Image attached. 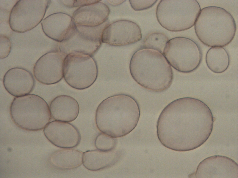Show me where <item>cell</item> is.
<instances>
[{
	"label": "cell",
	"mask_w": 238,
	"mask_h": 178,
	"mask_svg": "<svg viewBox=\"0 0 238 178\" xmlns=\"http://www.w3.org/2000/svg\"><path fill=\"white\" fill-rule=\"evenodd\" d=\"M214 120L211 110L202 101L185 97L176 99L162 110L156 123L158 139L165 147L189 151L208 139Z\"/></svg>",
	"instance_id": "1"
},
{
	"label": "cell",
	"mask_w": 238,
	"mask_h": 178,
	"mask_svg": "<svg viewBox=\"0 0 238 178\" xmlns=\"http://www.w3.org/2000/svg\"><path fill=\"white\" fill-rule=\"evenodd\" d=\"M140 115L136 100L129 95L120 94L109 97L100 103L96 110L95 123L102 132L120 137L135 128Z\"/></svg>",
	"instance_id": "2"
},
{
	"label": "cell",
	"mask_w": 238,
	"mask_h": 178,
	"mask_svg": "<svg viewBox=\"0 0 238 178\" xmlns=\"http://www.w3.org/2000/svg\"><path fill=\"white\" fill-rule=\"evenodd\" d=\"M130 73L140 86L154 92L167 89L173 79L172 69L163 53L152 49L142 48L132 56Z\"/></svg>",
	"instance_id": "3"
},
{
	"label": "cell",
	"mask_w": 238,
	"mask_h": 178,
	"mask_svg": "<svg viewBox=\"0 0 238 178\" xmlns=\"http://www.w3.org/2000/svg\"><path fill=\"white\" fill-rule=\"evenodd\" d=\"M196 34L205 45L223 47L233 40L236 31V22L224 9L211 6L201 9L194 25Z\"/></svg>",
	"instance_id": "4"
},
{
	"label": "cell",
	"mask_w": 238,
	"mask_h": 178,
	"mask_svg": "<svg viewBox=\"0 0 238 178\" xmlns=\"http://www.w3.org/2000/svg\"><path fill=\"white\" fill-rule=\"evenodd\" d=\"M10 113L17 125L30 131L44 128L51 118L47 103L40 96L32 94L15 98L10 106Z\"/></svg>",
	"instance_id": "5"
},
{
	"label": "cell",
	"mask_w": 238,
	"mask_h": 178,
	"mask_svg": "<svg viewBox=\"0 0 238 178\" xmlns=\"http://www.w3.org/2000/svg\"><path fill=\"white\" fill-rule=\"evenodd\" d=\"M201 10L196 0H162L157 5L156 14L163 27L170 31L180 32L194 25Z\"/></svg>",
	"instance_id": "6"
},
{
	"label": "cell",
	"mask_w": 238,
	"mask_h": 178,
	"mask_svg": "<svg viewBox=\"0 0 238 178\" xmlns=\"http://www.w3.org/2000/svg\"><path fill=\"white\" fill-rule=\"evenodd\" d=\"M107 24L104 22L97 26H87L76 24L72 20L70 28L60 42V50L66 55L80 53L92 56L101 45L102 34Z\"/></svg>",
	"instance_id": "7"
},
{
	"label": "cell",
	"mask_w": 238,
	"mask_h": 178,
	"mask_svg": "<svg viewBox=\"0 0 238 178\" xmlns=\"http://www.w3.org/2000/svg\"><path fill=\"white\" fill-rule=\"evenodd\" d=\"M163 54L167 61L178 72L189 73L196 70L202 59L199 46L192 40L182 36L173 38L168 41Z\"/></svg>",
	"instance_id": "8"
},
{
	"label": "cell",
	"mask_w": 238,
	"mask_h": 178,
	"mask_svg": "<svg viewBox=\"0 0 238 178\" xmlns=\"http://www.w3.org/2000/svg\"><path fill=\"white\" fill-rule=\"evenodd\" d=\"M63 77L72 88L83 90L91 86L98 76L96 62L91 56L80 53L66 55L64 61Z\"/></svg>",
	"instance_id": "9"
},
{
	"label": "cell",
	"mask_w": 238,
	"mask_h": 178,
	"mask_svg": "<svg viewBox=\"0 0 238 178\" xmlns=\"http://www.w3.org/2000/svg\"><path fill=\"white\" fill-rule=\"evenodd\" d=\"M20 0L12 9L9 19L14 31L24 32L37 26L44 16L50 1Z\"/></svg>",
	"instance_id": "10"
},
{
	"label": "cell",
	"mask_w": 238,
	"mask_h": 178,
	"mask_svg": "<svg viewBox=\"0 0 238 178\" xmlns=\"http://www.w3.org/2000/svg\"><path fill=\"white\" fill-rule=\"evenodd\" d=\"M142 34L140 26L135 22L120 20L108 24L103 31L102 42L114 46L134 44L141 40Z\"/></svg>",
	"instance_id": "11"
},
{
	"label": "cell",
	"mask_w": 238,
	"mask_h": 178,
	"mask_svg": "<svg viewBox=\"0 0 238 178\" xmlns=\"http://www.w3.org/2000/svg\"><path fill=\"white\" fill-rule=\"evenodd\" d=\"M67 55L58 50L48 53L35 63L34 75L40 83L51 85L60 82L63 77L64 61Z\"/></svg>",
	"instance_id": "12"
},
{
	"label": "cell",
	"mask_w": 238,
	"mask_h": 178,
	"mask_svg": "<svg viewBox=\"0 0 238 178\" xmlns=\"http://www.w3.org/2000/svg\"><path fill=\"white\" fill-rule=\"evenodd\" d=\"M238 166L234 160L226 156L214 155L200 163L190 178H238Z\"/></svg>",
	"instance_id": "13"
},
{
	"label": "cell",
	"mask_w": 238,
	"mask_h": 178,
	"mask_svg": "<svg viewBox=\"0 0 238 178\" xmlns=\"http://www.w3.org/2000/svg\"><path fill=\"white\" fill-rule=\"evenodd\" d=\"M44 134L55 146L61 148H73L79 143L81 136L78 129L68 122L54 120L44 128Z\"/></svg>",
	"instance_id": "14"
},
{
	"label": "cell",
	"mask_w": 238,
	"mask_h": 178,
	"mask_svg": "<svg viewBox=\"0 0 238 178\" xmlns=\"http://www.w3.org/2000/svg\"><path fill=\"white\" fill-rule=\"evenodd\" d=\"M35 82L30 71L20 67L9 70L3 79L5 89L10 94L16 97L29 94L34 89Z\"/></svg>",
	"instance_id": "15"
},
{
	"label": "cell",
	"mask_w": 238,
	"mask_h": 178,
	"mask_svg": "<svg viewBox=\"0 0 238 178\" xmlns=\"http://www.w3.org/2000/svg\"><path fill=\"white\" fill-rule=\"evenodd\" d=\"M100 1L78 8L73 14V22L79 25L91 27L105 22L110 10L107 5Z\"/></svg>",
	"instance_id": "16"
},
{
	"label": "cell",
	"mask_w": 238,
	"mask_h": 178,
	"mask_svg": "<svg viewBox=\"0 0 238 178\" xmlns=\"http://www.w3.org/2000/svg\"><path fill=\"white\" fill-rule=\"evenodd\" d=\"M49 109L51 117L56 120L70 122L75 120L79 112V105L71 96L62 95L51 101Z\"/></svg>",
	"instance_id": "17"
},
{
	"label": "cell",
	"mask_w": 238,
	"mask_h": 178,
	"mask_svg": "<svg viewBox=\"0 0 238 178\" xmlns=\"http://www.w3.org/2000/svg\"><path fill=\"white\" fill-rule=\"evenodd\" d=\"M72 18L64 13H54L41 22L43 30L48 37L59 42L63 40L70 28Z\"/></svg>",
	"instance_id": "18"
},
{
	"label": "cell",
	"mask_w": 238,
	"mask_h": 178,
	"mask_svg": "<svg viewBox=\"0 0 238 178\" xmlns=\"http://www.w3.org/2000/svg\"><path fill=\"white\" fill-rule=\"evenodd\" d=\"M120 153L113 150L107 151L99 150H87L83 153L82 163L87 169L97 171L114 164L119 159Z\"/></svg>",
	"instance_id": "19"
},
{
	"label": "cell",
	"mask_w": 238,
	"mask_h": 178,
	"mask_svg": "<svg viewBox=\"0 0 238 178\" xmlns=\"http://www.w3.org/2000/svg\"><path fill=\"white\" fill-rule=\"evenodd\" d=\"M83 153L72 148H62L54 152L50 160L55 167L62 170L73 169L83 163Z\"/></svg>",
	"instance_id": "20"
},
{
	"label": "cell",
	"mask_w": 238,
	"mask_h": 178,
	"mask_svg": "<svg viewBox=\"0 0 238 178\" xmlns=\"http://www.w3.org/2000/svg\"><path fill=\"white\" fill-rule=\"evenodd\" d=\"M207 66L210 70L216 73H222L228 68L230 61L229 55L222 47H211L205 57Z\"/></svg>",
	"instance_id": "21"
},
{
	"label": "cell",
	"mask_w": 238,
	"mask_h": 178,
	"mask_svg": "<svg viewBox=\"0 0 238 178\" xmlns=\"http://www.w3.org/2000/svg\"><path fill=\"white\" fill-rule=\"evenodd\" d=\"M168 41V37L163 33L151 32L144 39L142 48L154 49L163 53Z\"/></svg>",
	"instance_id": "22"
},
{
	"label": "cell",
	"mask_w": 238,
	"mask_h": 178,
	"mask_svg": "<svg viewBox=\"0 0 238 178\" xmlns=\"http://www.w3.org/2000/svg\"><path fill=\"white\" fill-rule=\"evenodd\" d=\"M117 140L103 133H99L95 140V145L98 150L107 151L113 150L116 147Z\"/></svg>",
	"instance_id": "23"
},
{
	"label": "cell",
	"mask_w": 238,
	"mask_h": 178,
	"mask_svg": "<svg viewBox=\"0 0 238 178\" xmlns=\"http://www.w3.org/2000/svg\"><path fill=\"white\" fill-rule=\"evenodd\" d=\"M157 0H130L129 2L132 9L135 11H141L152 7Z\"/></svg>",
	"instance_id": "24"
},
{
	"label": "cell",
	"mask_w": 238,
	"mask_h": 178,
	"mask_svg": "<svg viewBox=\"0 0 238 178\" xmlns=\"http://www.w3.org/2000/svg\"><path fill=\"white\" fill-rule=\"evenodd\" d=\"M99 0H73L72 7H82L95 2Z\"/></svg>",
	"instance_id": "25"
},
{
	"label": "cell",
	"mask_w": 238,
	"mask_h": 178,
	"mask_svg": "<svg viewBox=\"0 0 238 178\" xmlns=\"http://www.w3.org/2000/svg\"><path fill=\"white\" fill-rule=\"evenodd\" d=\"M112 1H110V4L114 6H117L126 0H113Z\"/></svg>",
	"instance_id": "26"
}]
</instances>
